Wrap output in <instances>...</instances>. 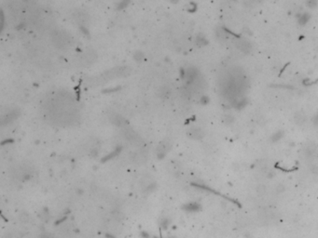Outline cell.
Listing matches in <instances>:
<instances>
[{"mask_svg": "<svg viewBox=\"0 0 318 238\" xmlns=\"http://www.w3.org/2000/svg\"><path fill=\"white\" fill-rule=\"evenodd\" d=\"M238 47H240V49H241V50H244V51H248L249 50H250V46H249V44L248 43H246V42H245V41H240L239 42V45H238Z\"/></svg>", "mask_w": 318, "mask_h": 238, "instance_id": "cell-10", "label": "cell"}, {"mask_svg": "<svg viewBox=\"0 0 318 238\" xmlns=\"http://www.w3.org/2000/svg\"><path fill=\"white\" fill-rule=\"evenodd\" d=\"M294 121L298 126L302 127L307 122V116L302 112H297L294 115Z\"/></svg>", "mask_w": 318, "mask_h": 238, "instance_id": "cell-6", "label": "cell"}, {"mask_svg": "<svg viewBox=\"0 0 318 238\" xmlns=\"http://www.w3.org/2000/svg\"><path fill=\"white\" fill-rule=\"evenodd\" d=\"M5 238H12V237H11V235H9V234H7V235H6V237H5Z\"/></svg>", "mask_w": 318, "mask_h": 238, "instance_id": "cell-16", "label": "cell"}, {"mask_svg": "<svg viewBox=\"0 0 318 238\" xmlns=\"http://www.w3.org/2000/svg\"><path fill=\"white\" fill-rule=\"evenodd\" d=\"M39 238H55L51 233H42Z\"/></svg>", "mask_w": 318, "mask_h": 238, "instance_id": "cell-15", "label": "cell"}, {"mask_svg": "<svg viewBox=\"0 0 318 238\" xmlns=\"http://www.w3.org/2000/svg\"><path fill=\"white\" fill-rule=\"evenodd\" d=\"M20 218H21V221H22L23 222H24V223L29 221V217H28V215H26L25 213H23V214L20 216Z\"/></svg>", "mask_w": 318, "mask_h": 238, "instance_id": "cell-14", "label": "cell"}, {"mask_svg": "<svg viewBox=\"0 0 318 238\" xmlns=\"http://www.w3.org/2000/svg\"><path fill=\"white\" fill-rule=\"evenodd\" d=\"M317 152H318L317 146L314 143H313V142H311V143H307L303 148L304 155L309 160H313L316 157Z\"/></svg>", "mask_w": 318, "mask_h": 238, "instance_id": "cell-4", "label": "cell"}, {"mask_svg": "<svg viewBox=\"0 0 318 238\" xmlns=\"http://www.w3.org/2000/svg\"><path fill=\"white\" fill-rule=\"evenodd\" d=\"M309 172L313 176H318V166L316 164H310L309 165Z\"/></svg>", "mask_w": 318, "mask_h": 238, "instance_id": "cell-9", "label": "cell"}, {"mask_svg": "<svg viewBox=\"0 0 318 238\" xmlns=\"http://www.w3.org/2000/svg\"><path fill=\"white\" fill-rule=\"evenodd\" d=\"M34 173V169L29 165H23L20 168L17 170V176L22 180H28L30 179Z\"/></svg>", "mask_w": 318, "mask_h": 238, "instance_id": "cell-2", "label": "cell"}, {"mask_svg": "<svg viewBox=\"0 0 318 238\" xmlns=\"http://www.w3.org/2000/svg\"><path fill=\"white\" fill-rule=\"evenodd\" d=\"M224 122L227 124V125H230V124H232L233 123V121H234V118L232 117V116H231L230 115H227V116H224Z\"/></svg>", "mask_w": 318, "mask_h": 238, "instance_id": "cell-13", "label": "cell"}, {"mask_svg": "<svg viewBox=\"0 0 318 238\" xmlns=\"http://www.w3.org/2000/svg\"><path fill=\"white\" fill-rule=\"evenodd\" d=\"M187 135L192 140H201L202 138H204V132L200 128H190L187 132Z\"/></svg>", "mask_w": 318, "mask_h": 238, "instance_id": "cell-5", "label": "cell"}, {"mask_svg": "<svg viewBox=\"0 0 318 238\" xmlns=\"http://www.w3.org/2000/svg\"><path fill=\"white\" fill-rule=\"evenodd\" d=\"M268 186L264 183H258L256 188H255V192L258 196H264L268 194Z\"/></svg>", "mask_w": 318, "mask_h": 238, "instance_id": "cell-7", "label": "cell"}, {"mask_svg": "<svg viewBox=\"0 0 318 238\" xmlns=\"http://www.w3.org/2000/svg\"><path fill=\"white\" fill-rule=\"evenodd\" d=\"M275 192H276L277 194H284V193L285 192V186L284 184H282V183L277 184L276 187H275Z\"/></svg>", "mask_w": 318, "mask_h": 238, "instance_id": "cell-11", "label": "cell"}, {"mask_svg": "<svg viewBox=\"0 0 318 238\" xmlns=\"http://www.w3.org/2000/svg\"><path fill=\"white\" fill-rule=\"evenodd\" d=\"M168 170H169V172H171L172 174H176V173L179 172V167L176 163H172V162H171V163L169 164V166H168Z\"/></svg>", "mask_w": 318, "mask_h": 238, "instance_id": "cell-8", "label": "cell"}, {"mask_svg": "<svg viewBox=\"0 0 318 238\" xmlns=\"http://www.w3.org/2000/svg\"><path fill=\"white\" fill-rule=\"evenodd\" d=\"M217 35H218L219 38H220V39H222V40H227V38H228V35H227V33H226L225 31H223L222 29H220V30H218V31H217Z\"/></svg>", "mask_w": 318, "mask_h": 238, "instance_id": "cell-12", "label": "cell"}, {"mask_svg": "<svg viewBox=\"0 0 318 238\" xmlns=\"http://www.w3.org/2000/svg\"><path fill=\"white\" fill-rule=\"evenodd\" d=\"M171 149H172V143L170 140H164L161 141L160 144L157 147V150H156V155H157L158 158L161 159L163 157H165V155L169 153Z\"/></svg>", "mask_w": 318, "mask_h": 238, "instance_id": "cell-1", "label": "cell"}, {"mask_svg": "<svg viewBox=\"0 0 318 238\" xmlns=\"http://www.w3.org/2000/svg\"><path fill=\"white\" fill-rule=\"evenodd\" d=\"M141 185H142V189L144 190L145 192L147 193H150L152 192L154 189L156 188L157 186V183L151 177L149 176H147V177H144L141 180Z\"/></svg>", "mask_w": 318, "mask_h": 238, "instance_id": "cell-3", "label": "cell"}]
</instances>
